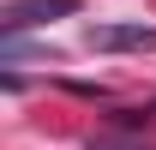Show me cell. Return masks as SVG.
I'll use <instances>...</instances> for the list:
<instances>
[{"mask_svg":"<svg viewBox=\"0 0 156 150\" xmlns=\"http://www.w3.org/2000/svg\"><path fill=\"white\" fill-rule=\"evenodd\" d=\"M78 0H12L0 12V36H18V30H36V24H54V18H72Z\"/></svg>","mask_w":156,"mask_h":150,"instance_id":"cell-1","label":"cell"},{"mask_svg":"<svg viewBox=\"0 0 156 150\" xmlns=\"http://www.w3.org/2000/svg\"><path fill=\"white\" fill-rule=\"evenodd\" d=\"M84 42L96 54H144V48H156V30L150 24H90Z\"/></svg>","mask_w":156,"mask_h":150,"instance_id":"cell-2","label":"cell"}]
</instances>
